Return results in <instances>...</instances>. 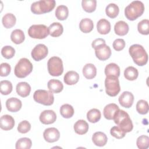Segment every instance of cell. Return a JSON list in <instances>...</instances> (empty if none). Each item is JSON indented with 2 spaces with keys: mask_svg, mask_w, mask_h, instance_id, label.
<instances>
[{
  "mask_svg": "<svg viewBox=\"0 0 149 149\" xmlns=\"http://www.w3.org/2000/svg\"><path fill=\"white\" fill-rule=\"evenodd\" d=\"M129 52L137 65L143 66L147 63L148 54L142 45L140 44L131 45L129 49Z\"/></svg>",
  "mask_w": 149,
  "mask_h": 149,
  "instance_id": "1",
  "label": "cell"
},
{
  "mask_svg": "<svg viewBox=\"0 0 149 149\" xmlns=\"http://www.w3.org/2000/svg\"><path fill=\"white\" fill-rule=\"evenodd\" d=\"M114 122L126 133L130 132L133 128L132 120L129 114L123 110L119 109L113 118Z\"/></svg>",
  "mask_w": 149,
  "mask_h": 149,
  "instance_id": "2",
  "label": "cell"
},
{
  "mask_svg": "<svg viewBox=\"0 0 149 149\" xmlns=\"http://www.w3.org/2000/svg\"><path fill=\"white\" fill-rule=\"evenodd\" d=\"M144 12V5L141 1H134L125 9V15L129 20H134L141 16Z\"/></svg>",
  "mask_w": 149,
  "mask_h": 149,
  "instance_id": "3",
  "label": "cell"
},
{
  "mask_svg": "<svg viewBox=\"0 0 149 149\" xmlns=\"http://www.w3.org/2000/svg\"><path fill=\"white\" fill-rule=\"evenodd\" d=\"M55 0H40L33 2L31 5V11L34 14L41 15L52 11L55 8Z\"/></svg>",
  "mask_w": 149,
  "mask_h": 149,
  "instance_id": "4",
  "label": "cell"
},
{
  "mask_svg": "<svg viewBox=\"0 0 149 149\" xmlns=\"http://www.w3.org/2000/svg\"><path fill=\"white\" fill-rule=\"evenodd\" d=\"M33 68L31 62L28 59L23 58L16 65L14 69V73L16 77L24 78L32 72Z\"/></svg>",
  "mask_w": 149,
  "mask_h": 149,
  "instance_id": "5",
  "label": "cell"
},
{
  "mask_svg": "<svg viewBox=\"0 0 149 149\" xmlns=\"http://www.w3.org/2000/svg\"><path fill=\"white\" fill-rule=\"evenodd\" d=\"M106 93L111 97H115L120 90L119 81L118 77L108 76L105 80Z\"/></svg>",
  "mask_w": 149,
  "mask_h": 149,
  "instance_id": "6",
  "label": "cell"
},
{
  "mask_svg": "<svg viewBox=\"0 0 149 149\" xmlns=\"http://www.w3.org/2000/svg\"><path fill=\"white\" fill-rule=\"evenodd\" d=\"M33 98L36 102L46 106L51 105L54 101L53 93L45 90H36L34 93Z\"/></svg>",
  "mask_w": 149,
  "mask_h": 149,
  "instance_id": "7",
  "label": "cell"
},
{
  "mask_svg": "<svg viewBox=\"0 0 149 149\" xmlns=\"http://www.w3.org/2000/svg\"><path fill=\"white\" fill-rule=\"evenodd\" d=\"M47 68L48 73L53 76H59L63 72L62 61L58 56H52L49 59L47 62Z\"/></svg>",
  "mask_w": 149,
  "mask_h": 149,
  "instance_id": "8",
  "label": "cell"
},
{
  "mask_svg": "<svg viewBox=\"0 0 149 149\" xmlns=\"http://www.w3.org/2000/svg\"><path fill=\"white\" fill-rule=\"evenodd\" d=\"M28 34L31 38L43 39L49 35L48 27L44 24H33L29 27Z\"/></svg>",
  "mask_w": 149,
  "mask_h": 149,
  "instance_id": "9",
  "label": "cell"
},
{
  "mask_svg": "<svg viewBox=\"0 0 149 149\" xmlns=\"http://www.w3.org/2000/svg\"><path fill=\"white\" fill-rule=\"evenodd\" d=\"M48 48L42 44H37L31 51V57L36 61H40L44 59L48 55Z\"/></svg>",
  "mask_w": 149,
  "mask_h": 149,
  "instance_id": "10",
  "label": "cell"
},
{
  "mask_svg": "<svg viewBox=\"0 0 149 149\" xmlns=\"http://www.w3.org/2000/svg\"><path fill=\"white\" fill-rule=\"evenodd\" d=\"M94 49L96 57L101 61H105L111 55V49L106 44H102Z\"/></svg>",
  "mask_w": 149,
  "mask_h": 149,
  "instance_id": "11",
  "label": "cell"
},
{
  "mask_svg": "<svg viewBox=\"0 0 149 149\" xmlns=\"http://www.w3.org/2000/svg\"><path fill=\"white\" fill-rule=\"evenodd\" d=\"M43 136L46 141L48 143H54L59 140L60 137V133L55 127H49L44 130Z\"/></svg>",
  "mask_w": 149,
  "mask_h": 149,
  "instance_id": "12",
  "label": "cell"
},
{
  "mask_svg": "<svg viewBox=\"0 0 149 149\" xmlns=\"http://www.w3.org/2000/svg\"><path fill=\"white\" fill-rule=\"evenodd\" d=\"M39 119L42 123L49 125L56 121V115L52 110H44L40 113Z\"/></svg>",
  "mask_w": 149,
  "mask_h": 149,
  "instance_id": "13",
  "label": "cell"
},
{
  "mask_svg": "<svg viewBox=\"0 0 149 149\" xmlns=\"http://www.w3.org/2000/svg\"><path fill=\"white\" fill-rule=\"evenodd\" d=\"M118 100L122 107L129 108L133 104L134 95L129 91H124L119 96Z\"/></svg>",
  "mask_w": 149,
  "mask_h": 149,
  "instance_id": "14",
  "label": "cell"
},
{
  "mask_svg": "<svg viewBox=\"0 0 149 149\" xmlns=\"http://www.w3.org/2000/svg\"><path fill=\"white\" fill-rule=\"evenodd\" d=\"M22 106V101L15 97L8 98L6 101V107L7 109L11 112H16L19 111Z\"/></svg>",
  "mask_w": 149,
  "mask_h": 149,
  "instance_id": "15",
  "label": "cell"
},
{
  "mask_svg": "<svg viewBox=\"0 0 149 149\" xmlns=\"http://www.w3.org/2000/svg\"><path fill=\"white\" fill-rule=\"evenodd\" d=\"M15 126V120L9 115H5L0 118V127L2 130H10Z\"/></svg>",
  "mask_w": 149,
  "mask_h": 149,
  "instance_id": "16",
  "label": "cell"
},
{
  "mask_svg": "<svg viewBox=\"0 0 149 149\" xmlns=\"http://www.w3.org/2000/svg\"><path fill=\"white\" fill-rule=\"evenodd\" d=\"M119 109V107L116 104L114 103L109 104L107 105L104 108V116L108 120H112L113 119L116 112Z\"/></svg>",
  "mask_w": 149,
  "mask_h": 149,
  "instance_id": "17",
  "label": "cell"
},
{
  "mask_svg": "<svg viewBox=\"0 0 149 149\" xmlns=\"http://www.w3.org/2000/svg\"><path fill=\"white\" fill-rule=\"evenodd\" d=\"M108 138L107 135L101 132H97L94 133L92 136V141L93 143L98 147H103L107 143Z\"/></svg>",
  "mask_w": 149,
  "mask_h": 149,
  "instance_id": "18",
  "label": "cell"
},
{
  "mask_svg": "<svg viewBox=\"0 0 149 149\" xmlns=\"http://www.w3.org/2000/svg\"><path fill=\"white\" fill-rule=\"evenodd\" d=\"M16 92L22 97H27L31 91V87L27 82H20L16 85Z\"/></svg>",
  "mask_w": 149,
  "mask_h": 149,
  "instance_id": "19",
  "label": "cell"
},
{
  "mask_svg": "<svg viewBox=\"0 0 149 149\" xmlns=\"http://www.w3.org/2000/svg\"><path fill=\"white\" fill-rule=\"evenodd\" d=\"M97 29L101 34H107L111 31V23L105 19H101L97 22Z\"/></svg>",
  "mask_w": 149,
  "mask_h": 149,
  "instance_id": "20",
  "label": "cell"
},
{
  "mask_svg": "<svg viewBox=\"0 0 149 149\" xmlns=\"http://www.w3.org/2000/svg\"><path fill=\"white\" fill-rule=\"evenodd\" d=\"M49 34L54 37H58L60 36L63 31V27L62 25L59 22H54L48 27Z\"/></svg>",
  "mask_w": 149,
  "mask_h": 149,
  "instance_id": "21",
  "label": "cell"
},
{
  "mask_svg": "<svg viewBox=\"0 0 149 149\" xmlns=\"http://www.w3.org/2000/svg\"><path fill=\"white\" fill-rule=\"evenodd\" d=\"M129 30V27L127 23L122 20L116 22L114 26V31L115 33L120 36H123L127 34Z\"/></svg>",
  "mask_w": 149,
  "mask_h": 149,
  "instance_id": "22",
  "label": "cell"
},
{
  "mask_svg": "<svg viewBox=\"0 0 149 149\" xmlns=\"http://www.w3.org/2000/svg\"><path fill=\"white\" fill-rule=\"evenodd\" d=\"M48 88L53 93H59L63 88V85L61 81L56 79H51L48 81Z\"/></svg>",
  "mask_w": 149,
  "mask_h": 149,
  "instance_id": "23",
  "label": "cell"
},
{
  "mask_svg": "<svg viewBox=\"0 0 149 149\" xmlns=\"http://www.w3.org/2000/svg\"><path fill=\"white\" fill-rule=\"evenodd\" d=\"M83 74L87 79H92L97 74V69L93 64L87 63L83 68Z\"/></svg>",
  "mask_w": 149,
  "mask_h": 149,
  "instance_id": "24",
  "label": "cell"
},
{
  "mask_svg": "<svg viewBox=\"0 0 149 149\" xmlns=\"http://www.w3.org/2000/svg\"><path fill=\"white\" fill-rule=\"evenodd\" d=\"M79 80V74L75 71H68L64 76L63 80L67 85H73L76 84Z\"/></svg>",
  "mask_w": 149,
  "mask_h": 149,
  "instance_id": "25",
  "label": "cell"
},
{
  "mask_svg": "<svg viewBox=\"0 0 149 149\" xmlns=\"http://www.w3.org/2000/svg\"><path fill=\"white\" fill-rule=\"evenodd\" d=\"M88 125L86 121L83 119L77 120L74 125V132L80 135L86 134L88 130Z\"/></svg>",
  "mask_w": 149,
  "mask_h": 149,
  "instance_id": "26",
  "label": "cell"
},
{
  "mask_svg": "<svg viewBox=\"0 0 149 149\" xmlns=\"http://www.w3.org/2000/svg\"><path fill=\"white\" fill-rule=\"evenodd\" d=\"M104 72L106 76H113L118 77L120 76V68L117 64L111 63L106 66Z\"/></svg>",
  "mask_w": 149,
  "mask_h": 149,
  "instance_id": "27",
  "label": "cell"
},
{
  "mask_svg": "<svg viewBox=\"0 0 149 149\" xmlns=\"http://www.w3.org/2000/svg\"><path fill=\"white\" fill-rule=\"evenodd\" d=\"M79 28L84 33H88L91 32L94 28L93 22L88 18L83 19L79 23Z\"/></svg>",
  "mask_w": 149,
  "mask_h": 149,
  "instance_id": "28",
  "label": "cell"
},
{
  "mask_svg": "<svg viewBox=\"0 0 149 149\" xmlns=\"http://www.w3.org/2000/svg\"><path fill=\"white\" fill-rule=\"evenodd\" d=\"M16 22V19L15 16L11 13H8L5 14L2 19V24L6 29L12 28L15 25Z\"/></svg>",
  "mask_w": 149,
  "mask_h": 149,
  "instance_id": "29",
  "label": "cell"
},
{
  "mask_svg": "<svg viewBox=\"0 0 149 149\" xmlns=\"http://www.w3.org/2000/svg\"><path fill=\"white\" fill-rule=\"evenodd\" d=\"M10 39L15 44H19L24 41L25 36L22 30L16 29L12 31L10 34Z\"/></svg>",
  "mask_w": 149,
  "mask_h": 149,
  "instance_id": "30",
  "label": "cell"
},
{
  "mask_svg": "<svg viewBox=\"0 0 149 149\" xmlns=\"http://www.w3.org/2000/svg\"><path fill=\"white\" fill-rule=\"evenodd\" d=\"M69 15V9L65 5H59L55 10V16L59 20H64Z\"/></svg>",
  "mask_w": 149,
  "mask_h": 149,
  "instance_id": "31",
  "label": "cell"
},
{
  "mask_svg": "<svg viewBox=\"0 0 149 149\" xmlns=\"http://www.w3.org/2000/svg\"><path fill=\"white\" fill-rule=\"evenodd\" d=\"M139 76V72L133 66H128L124 71V76L126 79L130 81L136 80Z\"/></svg>",
  "mask_w": 149,
  "mask_h": 149,
  "instance_id": "32",
  "label": "cell"
},
{
  "mask_svg": "<svg viewBox=\"0 0 149 149\" xmlns=\"http://www.w3.org/2000/svg\"><path fill=\"white\" fill-rule=\"evenodd\" d=\"M101 113L99 109L93 108L90 109L87 113V118L91 123H96L101 119Z\"/></svg>",
  "mask_w": 149,
  "mask_h": 149,
  "instance_id": "33",
  "label": "cell"
},
{
  "mask_svg": "<svg viewBox=\"0 0 149 149\" xmlns=\"http://www.w3.org/2000/svg\"><path fill=\"white\" fill-rule=\"evenodd\" d=\"M60 113L65 118H70L74 114V109L73 107L68 104L62 105L60 108Z\"/></svg>",
  "mask_w": 149,
  "mask_h": 149,
  "instance_id": "34",
  "label": "cell"
},
{
  "mask_svg": "<svg viewBox=\"0 0 149 149\" xmlns=\"http://www.w3.org/2000/svg\"><path fill=\"white\" fill-rule=\"evenodd\" d=\"M119 9L117 5L113 3L108 4L105 8V13L110 18H115L119 14Z\"/></svg>",
  "mask_w": 149,
  "mask_h": 149,
  "instance_id": "35",
  "label": "cell"
},
{
  "mask_svg": "<svg viewBox=\"0 0 149 149\" xmlns=\"http://www.w3.org/2000/svg\"><path fill=\"white\" fill-rule=\"evenodd\" d=\"M81 6L83 9L88 13L94 12L97 6L96 0H83L81 1Z\"/></svg>",
  "mask_w": 149,
  "mask_h": 149,
  "instance_id": "36",
  "label": "cell"
},
{
  "mask_svg": "<svg viewBox=\"0 0 149 149\" xmlns=\"http://www.w3.org/2000/svg\"><path fill=\"white\" fill-rule=\"evenodd\" d=\"M31 140L27 137L19 139L16 143V149H30L31 147Z\"/></svg>",
  "mask_w": 149,
  "mask_h": 149,
  "instance_id": "37",
  "label": "cell"
},
{
  "mask_svg": "<svg viewBox=\"0 0 149 149\" xmlns=\"http://www.w3.org/2000/svg\"><path fill=\"white\" fill-rule=\"evenodd\" d=\"M12 84L9 80H2L0 82L1 93L3 95H8L12 91Z\"/></svg>",
  "mask_w": 149,
  "mask_h": 149,
  "instance_id": "38",
  "label": "cell"
},
{
  "mask_svg": "<svg viewBox=\"0 0 149 149\" xmlns=\"http://www.w3.org/2000/svg\"><path fill=\"white\" fill-rule=\"evenodd\" d=\"M149 109L148 102L144 100H140L138 101L136 104V111L141 115H145L148 113Z\"/></svg>",
  "mask_w": 149,
  "mask_h": 149,
  "instance_id": "39",
  "label": "cell"
},
{
  "mask_svg": "<svg viewBox=\"0 0 149 149\" xmlns=\"http://www.w3.org/2000/svg\"><path fill=\"white\" fill-rule=\"evenodd\" d=\"M137 30L141 34L148 35L149 34V20L143 19L140 21L137 24Z\"/></svg>",
  "mask_w": 149,
  "mask_h": 149,
  "instance_id": "40",
  "label": "cell"
},
{
  "mask_svg": "<svg viewBox=\"0 0 149 149\" xmlns=\"http://www.w3.org/2000/svg\"><path fill=\"white\" fill-rule=\"evenodd\" d=\"M136 144L139 149H147L149 147V137L146 135L139 136L136 141Z\"/></svg>",
  "mask_w": 149,
  "mask_h": 149,
  "instance_id": "41",
  "label": "cell"
},
{
  "mask_svg": "<svg viewBox=\"0 0 149 149\" xmlns=\"http://www.w3.org/2000/svg\"><path fill=\"white\" fill-rule=\"evenodd\" d=\"M15 54L14 48L9 45H6L2 47L1 49L2 55L6 59H10L13 58Z\"/></svg>",
  "mask_w": 149,
  "mask_h": 149,
  "instance_id": "42",
  "label": "cell"
},
{
  "mask_svg": "<svg viewBox=\"0 0 149 149\" xmlns=\"http://www.w3.org/2000/svg\"><path fill=\"white\" fill-rule=\"evenodd\" d=\"M110 133L113 137L118 139H120L123 138L125 136L126 133L125 131H123L122 129H121L119 127L115 126H113L111 129Z\"/></svg>",
  "mask_w": 149,
  "mask_h": 149,
  "instance_id": "43",
  "label": "cell"
},
{
  "mask_svg": "<svg viewBox=\"0 0 149 149\" xmlns=\"http://www.w3.org/2000/svg\"><path fill=\"white\" fill-rule=\"evenodd\" d=\"M31 129L30 123L27 120H23L20 122L17 126V130L21 133H26L30 131Z\"/></svg>",
  "mask_w": 149,
  "mask_h": 149,
  "instance_id": "44",
  "label": "cell"
},
{
  "mask_svg": "<svg viewBox=\"0 0 149 149\" xmlns=\"http://www.w3.org/2000/svg\"><path fill=\"white\" fill-rule=\"evenodd\" d=\"M11 70V67L8 63H2L0 65V75L2 77L7 76L9 74Z\"/></svg>",
  "mask_w": 149,
  "mask_h": 149,
  "instance_id": "45",
  "label": "cell"
},
{
  "mask_svg": "<svg viewBox=\"0 0 149 149\" xmlns=\"http://www.w3.org/2000/svg\"><path fill=\"white\" fill-rule=\"evenodd\" d=\"M112 46L115 50L117 51H121L125 47V41L123 39L117 38L113 41L112 44Z\"/></svg>",
  "mask_w": 149,
  "mask_h": 149,
  "instance_id": "46",
  "label": "cell"
},
{
  "mask_svg": "<svg viewBox=\"0 0 149 149\" xmlns=\"http://www.w3.org/2000/svg\"><path fill=\"white\" fill-rule=\"evenodd\" d=\"M102 44H105V41L103 39V38H98L95 39V40H94L91 44L92 47L95 49V48H97V47H98L99 45Z\"/></svg>",
  "mask_w": 149,
  "mask_h": 149,
  "instance_id": "47",
  "label": "cell"
}]
</instances>
